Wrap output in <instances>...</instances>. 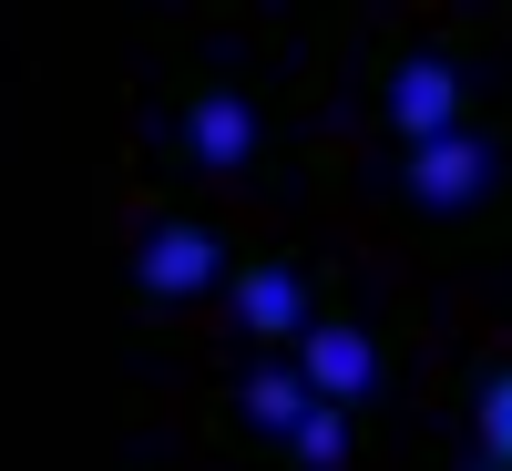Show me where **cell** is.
Masks as SVG:
<instances>
[{
    "instance_id": "obj_1",
    "label": "cell",
    "mask_w": 512,
    "mask_h": 471,
    "mask_svg": "<svg viewBox=\"0 0 512 471\" xmlns=\"http://www.w3.org/2000/svg\"><path fill=\"white\" fill-rule=\"evenodd\" d=\"M451 93H461V82H451V62H410V72L390 82V113H400V134H410L420 154L461 134V123H451Z\"/></svg>"
},
{
    "instance_id": "obj_4",
    "label": "cell",
    "mask_w": 512,
    "mask_h": 471,
    "mask_svg": "<svg viewBox=\"0 0 512 471\" xmlns=\"http://www.w3.org/2000/svg\"><path fill=\"white\" fill-rule=\"evenodd\" d=\"M185 134H195V164H216V175H226V164H246L256 123H246V103H236V93H216V103H205V113L185 123Z\"/></svg>"
},
{
    "instance_id": "obj_7",
    "label": "cell",
    "mask_w": 512,
    "mask_h": 471,
    "mask_svg": "<svg viewBox=\"0 0 512 471\" xmlns=\"http://www.w3.org/2000/svg\"><path fill=\"white\" fill-rule=\"evenodd\" d=\"M246 420H267V431L308 420V410H297V379H246Z\"/></svg>"
},
{
    "instance_id": "obj_6",
    "label": "cell",
    "mask_w": 512,
    "mask_h": 471,
    "mask_svg": "<svg viewBox=\"0 0 512 471\" xmlns=\"http://www.w3.org/2000/svg\"><path fill=\"white\" fill-rule=\"evenodd\" d=\"M236 308H246V328H297V318H308V308H297V277H256Z\"/></svg>"
},
{
    "instance_id": "obj_3",
    "label": "cell",
    "mask_w": 512,
    "mask_h": 471,
    "mask_svg": "<svg viewBox=\"0 0 512 471\" xmlns=\"http://www.w3.org/2000/svg\"><path fill=\"white\" fill-rule=\"evenodd\" d=\"M205 277H216V236H195V226H164L144 246V287L154 297H195Z\"/></svg>"
},
{
    "instance_id": "obj_2",
    "label": "cell",
    "mask_w": 512,
    "mask_h": 471,
    "mask_svg": "<svg viewBox=\"0 0 512 471\" xmlns=\"http://www.w3.org/2000/svg\"><path fill=\"white\" fill-rule=\"evenodd\" d=\"M420 205H441V216H461V205H472L482 185H492V144H472V134H451V144H431L420 154Z\"/></svg>"
},
{
    "instance_id": "obj_9",
    "label": "cell",
    "mask_w": 512,
    "mask_h": 471,
    "mask_svg": "<svg viewBox=\"0 0 512 471\" xmlns=\"http://www.w3.org/2000/svg\"><path fill=\"white\" fill-rule=\"evenodd\" d=\"M297 461H318V471L338 461V420H328V410H308V420H297Z\"/></svg>"
},
{
    "instance_id": "obj_5",
    "label": "cell",
    "mask_w": 512,
    "mask_h": 471,
    "mask_svg": "<svg viewBox=\"0 0 512 471\" xmlns=\"http://www.w3.org/2000/svg\"><path fill=\"white\" fill-rule=\"evenodd\" d=\"M308 379L318 390H369V338L359 328H318L308 338Z\"/></svg>"
},
{
    "instance_id": "obj_8",
    "label": "cell",
    "mask_w": 512,
    "mask_h": 471,
    "mask_svg": "<svg viewBox=\"0 0 512 471\" xmlns=\"http://www.w3.org/2000/svg\"><path fill=\"white\" fill-rule=\"evenodd\" d=\"M482 451H492V461H512V379L482 400Z\"/></svg>"
}]
</instances>
